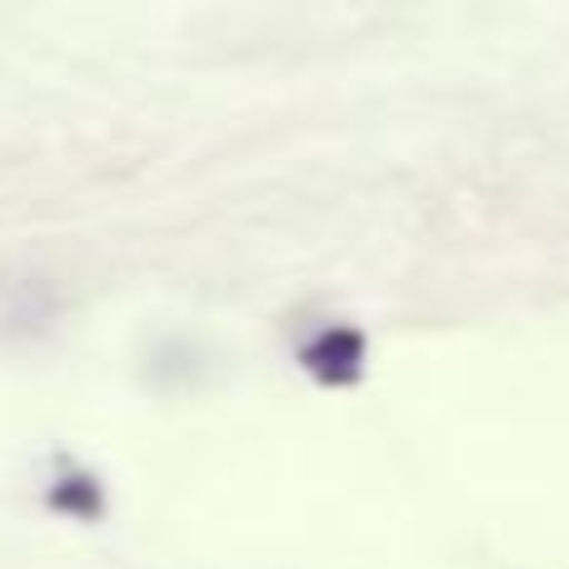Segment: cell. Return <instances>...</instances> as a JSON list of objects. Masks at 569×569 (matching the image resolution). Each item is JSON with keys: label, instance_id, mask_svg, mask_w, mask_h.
<instances>
[]
</instances>
